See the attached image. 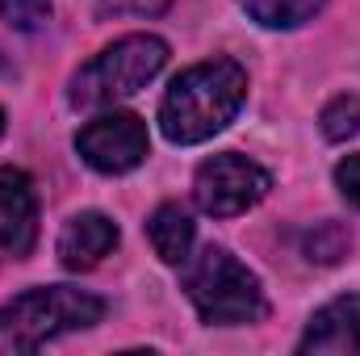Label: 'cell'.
I'll return each mask as SVG.
<instances>
[{
    "label": "cell",
    "mask_w": 360,
    "mask_h": 356,
    "mask_svg": "<svg viewBox=\"0 0 360 356\" xmlns=\"http://www.w3.org/2000/svg\"><path fill=\"white\" fill-rule=\"evenodd\" d=\"M248 101V72L231 55L184 68L160 101V130L172 147H197L222 134Z\"/></svg>",
    "instance_id": "1"
},
{
    "label": "cell",
    "mask_w": 360,
    "mask_h": 356,
    "mask_svg": "<svg viewBox=\"0 0 360 356\" xmlns=\"http://www.w3.org/2000/svg\"><path fill=\"white\" fill-rule=\"evenodd\" d=\"M105 319V298L76 285H38L0 306V356L38 352L42 344L89 331Z\"/></svg>",
    "instance_id": "2"
},
{
    "label": "cell",
    "mask_w": 360,
    "mask_h": 356,
    "mask_svg": "<svg viewBox=\"0 0 360 356\" xmlns=\"http://www.w3.org/2000/svg\"><path fill=\"white\" fill-rule=\"evenodd\" d=\"M180 268H184L180 289L205 327H239V323L264 319L269 302H264L260 276L226 248L210 243L201 248V256H188Z\"/></svg>",
    "instance_id": "3"
},
{
    "label": "cell",
    "mask_w": 360,
    "mask_h": 356,
    "mask_svg": "<svg viewBox=\"0 0 360 356\" xmlns=\"http://www.w3.org/2000/svg\"><path fill=\"white\" fill-rule=\"evenodd\" d=\"M168 63V42L160 34H126L96 51L72 76L68 101L76 109H113L117 101L143 92Z\"/></svg>",
    "instance_id": "4"
},
{
    "label": "cell",
    "mask_w": 360,
    "mask_h": 356,
    "mask_svg": "<svg viewBox=\"0 0 360 356\" xmlns=\"http://www.w3.org/2000/svg\"><path fill=\"white\" fill-rule=\"evenodd\" d=\"M272 189V172L239 151L210 155L193 177V201L210 218H235L260 205Z\"/></svg>",
    "instance_id": "5"
},
{
    "label": "cell",
    "mask_w": 360,
    "mask_h": 356,
    "mask_svg": "<svg viewBox=\"0 0 360 356\" xmlns=\"http://www.w3.org/2000/svg\"><path fill=\"white\" fill-rule=\"evenodd\" d=\"M76 155L89 164L92 172H101V177H126V172H134L151 155L147 122L139 113L109 109V113L92 117L89 126H80Z\"/></svg>",
    "instance_id": "6"
},
{
    "label": "cell",
    "mask_w": 360,
    "mask_h": 356,
    "mask_svg": "<svg viewBox=\"0 0 360 356\" xmlns=\"http://www.w3.org/2000/svg\"><path fill=\"white\" fill-rule=\"evenodd\" d=\"M38 243V193L21 168H0V248L8 256H30Z\"/></svg>",
    "instance_id": "7"
},
{
    "label": "cell",
    "mask_w": 360,
    "mask_h": 356,
    "mask_svg": "<svg viewBox=\"0 0 360 356\" xmlns=\"http://www.w3.org/2000/svg\"><path fill=\"white\" fill-rule=\"evenodd\" d=\"M297 352L310 356H360V293H344L319 306L297 340Z\"/></svg>",
    "instance_id": "8"
},
{
    "label": "cell",
    "mask_w": 360,
    "mask_h": 356,
    "mask_svg": "<svg viewBox=\"0 0 360 356\" xmlns=\"http://www.w3.org/2000/svg\"><path fill=\"white\" fill-rule=\"evenodd\" d=\"M117 239H122V231H117V222L109 214L80 210L59 231V248L55 252H59V265L68 268V272H89V268H96L117 248Z\"/></svg>",
    "instance_id": "9"
},
{
    "label": "cell",
    "mask_w": 360,
    "mask_h": 356,
    "mask_svg": "<svg viewBox=\"0 0 360 356\" xmlns=\"http://www.w3.org/2000/svg\"><path fill=\"white\" fill-rule=\"evenodd\" d=\"M147 239L155 248V256L164 265L180 268L193 256V239H197V222L180 210L176 201H164L151 218H147Z\"/></svg>",
    "instance_id": "10"
},
{
    "label": "cell",
    "mask_w": 360,
    "mask_h": 356,
    "mask_svg": "<svg viewBox=\"0 0 360 356\" xmlns=\"http://www.w3.org/2000/svg\"><path fill=\"white\" fill-rule=\"evenodd\" d=\"M239 8L264 30H302L327 8V0H239Z\"/></svg>",
    "instance_id": "11"
},
{
    "label": "cell",
    "mask_w": 360,
    "mask_h": 356,
    "mask_svg": "<svg viewBox=\"0 0 360 356\" xmlns=\"http://www.w3.org/2000/svg\"><path fill=\"white\" fill-rule=\"evenodd\" d=\"M323 134L331 143H344V139L360 134V96H335L323 109Z\"/></svg>",
    "instance_id": "12"
},
{
    "label": "cell",
    "mask_w": 360,
    "mask_h": 356,
    "mask_svg": "<svg viewBox=\"0 0 360 356\" xmlns=\"http://www.w3.org/2000/svg\"><path fill=\"white\" fill-rule=\"evenodd\" d=\"M55 0H0V17L17 30V34H38L51 21Z\"/></svg>",
    "instance_id": "13"
},
{
    "label": "cell",
    "mask_w": 360,
    "mask_h": 356,
    "mask_svg": "<svg viewBox=\"0 0 360 356\" xmlns=\"http://www.w3.org/2000/svg\"><path fill=\"white\" fill-rule=\"evenodd\" d=\"M348 248H352V235H348L344 227H335V222H323V227L306 239V252H310V260H319V265H335L340 256H348Z\"/></svg>",
    "instance_id": "14"
},
{
    "label": "cell",
    "mask_w": 360,
    "mask_h": 356,
    "mask_svg": "<svg viewBox=\"0 0 360 356\" xmlns=\"http://www.w3.org/2000/svg\"><path fill=\"white\" fill-rule=\"evenodd\" d=\"M96 17H160L172 8V0H92Z\"/></svg>",
    "instance_id": "15"
},
{
    "label": "cell",
    "mask_w": 360,
    "mask_h": 356,
    "mask_svg": "<svg viewBox=\"0 0 360 356\" xmlns=\"http://www.w3.org/2000/svg\"><path fill=\"white\" fill-rule=\"evenodd\" d=\"M335 189H340V197L360 210V151L356 155H344L340 164H335Z\"/></svg>",
    "instance_id": "16"
},
{
    "label": "cell",
    "mask_w": 360,
    "mask_h": 356,
    "mask_svg": "<svg viewBox=\"0 0 360 356\" xmlns=\"http://www.w3.org/2000/svg\"><path fill=\"white\" fill-rule=\"evenodd\" d=\"M0 139H4V109H0Z\"/></svg>",
    "instance_id": "17"
}]
</instances>
